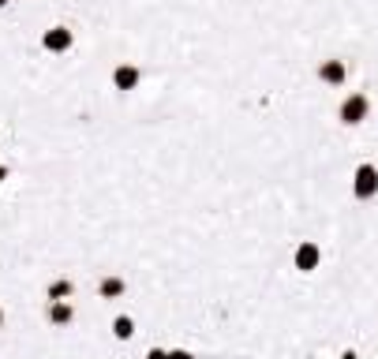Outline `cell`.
Returning <instances> with one entry per match:
<instances>
[{
	"label": "cell",
	"instance_id": "1",
	"mask_svg": "<svg viewBox=\"0 0 378 359\" xmlns=\"http://www.w3.org/2000/svg\"><path fill=\"white\" fill-rule=\"evenodd\" d=\"M367 113H371L367 94H348V98L341 101V113H337V120H341V124H348V127H356V124H363V120H367Z\"/></svg>",
	"mask_w": 378,
	"mask_h": 359
},
{
	"label": "cell",
	"instance_id": "2",
	"mask_svg": "<svg viewBox=\"0 0 378 359\" xmlns=\"http://www.w3.org/2000/svg\"><path fill=\"white\" fill-rule=\"evenodd\" d=\"M352 195L360 198V203H367V198L378 195V169L374 165H360L356 176H352Z\"/></svg>",
	"mask_w": 378,
	"mask_h": 359
},
{
	"label": "cell",
	"instance_id": "3",
	"mask_svg": "<svg viewBox=\"0 0 378 359\" xmlns=\"http://www.w3.org/2000/svg\"><path fill=\"white\" fill-rule=\"evenodd\" d=\"M292 262H296V270H299V273H311V270H319V262H322V247L315 244V239H304V244L296 247Z\"/></svg>",
	"mask_w": 378,
	"mask_h": 359
},
{
	"label": "cell",
	"instance_id": "4",
	"mask_svg": "<svg viewBox=\"0 0 378 359\" xmlns=\"http://www.w3.org/2000/svg\"><path fill=\"white\" fill-rule=\"evenodd\" d=\"M71 42H75V38H71L68 26H49V30L42 34V45H45L49 52H68Z\"/></svg>",
	"mask_w": 378,
	"mask_h": 359
},
{
	"label": "cell",
	"instance_id": "5",
	"mask_svg": "<svg viewBox=\"0 0 378 359\" xmlns=\"http://www.w3.org/2000/svg\"><path fill=\"white\" fill-rule=\"evenodd\" d=\"M345 75H348L345 60H322V68H319V79H322V83H330V86H341Z\"/></svg>",
	"mask_w": 378,
	"mask_h": 359
},
{
	"label": "cell",
	"instance_id": "6",
	"mask_svg": "<svg viewBox=\"0 0 378 359\" xmlns=\"http://www.w3.org/2000/svg\"><path fill=\"white\" fill-rule=\"evenodd\" d=\"M113 86H116V90H135V86H139V68H132V64H120V68L113 72Z\"/></svg>",
	"mask_w": 378,
	"mask_h": 359
},
{
	"label": "cell",
	"instance_id": "7",
	"mask_svg": "<svg viewBox=\"0 0 378 359\" xmlns=\"http://www.w3.org/2000/svg\"><path fill=\"white\" fill-rule=\"evenodd\" d=\"M98 292H101V300H120L127 292V281L124 277H105V281L98 285Z\"/></svg>",
	"mask_w": 378,
	"mask_h": 359
},
{
	"label": "cell",
	"instance_id": "8",
	"mask_svg": "<svg viewBox=\"0 0 378 359\" xmlns=\"http://www.w3.org/2000/svg\"><path fill=\"white\" fill-rule=\"evenodd\" d=\"M71 318H75V311H71V303H68V300L49 303V322H53V326H68Z\"/></svg>",
	"mask_w": 378,
	"mask_h": 359
},
{
	"label": "cell",
	"instance_id": "9",
	"mask_svg": "<svg viewBox=\"0 0 378 359\" xmlns=\"http://www.w3.org/2000/svg\"><path fill=\"white\" fill-rule=\"evenodd\" d=\"M132 334H135V322H132L127 314H120V318L113 322V337H116V341H132Z\"/></svg>",
	"mask_w": 378,
	"mask_h": 359
},
{
	"label": "cell",
	"instance_id": "10",
	"mask_svg": "<svg viewBox=\"0 0 378 359\" xmlns=\"http://www.w3.org/2000/svg\"><path fill=\"white\" fill-rule=\"evenodd\" d=\"M68 296H71V281H53V285H49V300H53V303L68 300Z\"/></svg>",
	"mask_w": 378,
	"mask_h": 359
},
{
	"label": "cell",
	"instance_id": "11",
	"mask_svg": "<svg viewBox=\"0 0 378 359\" xmlns=\"http://www.w3.org/2000/svg\"><path fill=\"white\" fill-rule=\"evenodd\" d=\"M147 359H168V352H165V348H150Z\"/></svg>",
	"mask_w": 378,
	"mask_h": 359
},
{
	"label": "cell",
	"instance_id": "12",
	"mask_svg": "<svg viewBox=\"0 0 378 359\" xmlns=\"http://www.w3.org/2000/svg\"><path fill=\"white\" fill-rule=\"evenodd\" d=\"M168 359H195L191 352H184V348H176V352H168Z\"/></svg>",
	"mask_w": 378,
	"mask_h": 359
},
{
	"label": "cell",
	"instance_id": "13",
	"mask_svg": "<svg viewBox=\"0 0 378 359\" xmlns=\"http://www.w3.org/2000/svg\"><path fill=\"white\" fill-rule=\"evenodd\" d=\"M4 180H8V169H4V165H0V183H4Z\"/></svg>",
	"mask_w": 378,
	"mask_h": 359
},
{
	"label": "cell",
	"instance_id": "14",
	"mask_svg": "<svg viewBox=\"0 0 378 359\" xmlns=\"http://www.w3.org/2000/svg\"><path fill=\"white\" fill-rule=\"evenodd\" d=\"M341 359H360L356 352H341Z\"/></svg>",
	"mask_w": 378,
	"mask_h": 359
},
{
	"label": "cell",
	"instance_id": "15",
	"mask_svg": "<svg viewBox=\"0 0 378 359\" xmlns=\"http://www.w3.org/2000/svg\"><path fill=\"white\" fill-rule=\"evenodd\" d=\"M0 326H4V311H0Z\"/></svg>",
	"mask_w": 378,
	"mask_h": 359
},
{
	"label": "cell",
	"instance_id": "16",
	"mask_svg": "<svg viewBox=\"0 0 378 359\" xmlns=\"http://www.w3.org/2000/svg\"><path fill=\"white\" fill-rule=\"evenodd\" d=\"M4 4H8V0H0V8H4Z\"/></svg>",
	"mask_w": 378,
	"mask_h": 359
}]
</instances>
